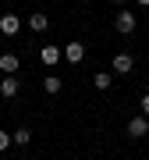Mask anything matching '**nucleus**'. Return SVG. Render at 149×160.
<instances>
[{"instance_id": "obj_1", "label": "nucleus", "mask_w": 149, "mask_h": 160, "mask_svg": "<svg viewBox=\"0 0 149 160\" xmlns=\"http://www.w3.org/2000/svg\"><path fill=\"white\" fill-rule=\"evenodd\" d=\"M114 29H117L121 36H132V32L138 29V22H135V14H132V11H124V7H121L117 18H114Z\"/></svg>"}, {"instance_id": "obj_2", "label": "nucleus", "mask_w": 149, "mask_h": 160, "mask_svg": "<svg viewBox=\"0 0 149 160\" xmlns=\"http://www.w3.org/2000/svg\"><path fill=\"white\" fill-rule=\"evenodd\" d=\"M64 61H68V64H82V61H85V46H82L78 39H71L68 46H64Z\"/></svg>"}, {"instance_id": "obj_3", "label": "nucleus", "mask_w": 149, "mask_h": 160, "mask_svg": "<svg viewBox=\"0 0 149 160\" xmlns=\"http://www.w3.org/2000/svg\"><path fill=\"white\" fill-rule=\"evenodd\" d=\"M18 86H22L18 75H4V78H0V96H4V100H14L18 96Z\"/></svg>"}, {"instance_id": "obj_4", "label": "nucleus", "mask_w": 149, "mask_h": 160, "mask_svg": "<svg viewBox=\"0 0 149 160\" xmlns=\"http://www.w3.org/2000/svg\"><path fill=\"white\" fill-rule=\"evenodd\" d=\"M60 57H64V50H60V46H53V43H46L43 50H39V61L46 64V68H53V64H57Z\"/></svg>"}, {"instance_id": "obj_5", "label": "nucleus", "mask_w": 149, "mask_h": 160, "mask_svg": "<svg viewBox=\"0 0 149 160\" xmlns=\"http://www.w3.org/2000/svg\"><path fill=\"white\" fill-rule=\"evenodd\" d=\"M132 68H135L132 53H114V75H132Z\"/></svg>"}, {"instance_id": "obj_6", "label": "nucleus", "mask_w": 149, "mask_h": 160, "mask_svg": "<svg viewBox=\"0 0 149 160\" xmlns=\"http://www.w3.org/2000/svg\"><path fill=\"white\" fill-rule=\"evenodd\" d=\"M18 29H22L18 14H0V36H18Z\"/></svg>"}, {"instance_id": "obj_7", "label": "nucleus", "mask_w": 149, "mask_h": 160, "mask_svg": "<svg viewBox=\"0 0 149 160\" xmlns=\"http://www.w3.org/2000/svg\"><path fill=\"white\" fill-rule=\"evenodd\" d=\"M146 132H149V121H146V114H138V118H132V121H128V135L142 139Z\"/></svg>"}, {"instance_id": "obj_8", "label": "nucleus", "mask_w": 149, "mask_h": 160, "mask_svg": "<svg viewBox=\"0 0 149 160\" xmlns=\"http://www.w3.org/2000/svg\"><path fill=\"white\" fill-rule=\"evenodd\" d=\"M0 75H18V53H0Z\"/></svg>"}, {"instance_id": "obj_9", "label": "nucleus", "mask_w": 149, "mask_h": 160, "mask_svg": "<svg viewBox=\"0 0 149 160\" xmlns=\"http://www.w3.org/2000/svg\"><path fill=\"white\" fill-rule=\"evenodd\" d=\"M92 86H96L99 92H107L110 86H114V75H110V71H96V75H92Z\"/></svg>"}, {"instance_id": "obj_10", "label": "nucleus", "mask_w": 149, "mask_h": 160, "mask_svg": "<svg viewBox=\"0 0 149 160\" xmlns=\"http://www.w3.org/2000/svg\"><path fill=\"white\" fill-rule=\"evenodd\" d=\"M29 29H32V32H46V29H50V18H46L43 11H36V14L29 18Z\"/></svg>"}, {"instance_id": "obj_11", "label": "nucleus", "mask_w": 149, "mask_h": 160, "mask_svg": "<svg viewBox=\"0 0 149 160\" xmlns=\"http://www.w3.org/2000/svg\"><path fill=\"white\" fill-rule=\"evenodd\" d=\"M43 89L50 92V96H57V92L64 89V78H60V75H46V82H43Z\"/></svg>"}, {"instance_id": "obj_12", "label": "nucleus", "mask_w": 149, "mask_h": 160, "mask_svg": "<svg viewBox=\"0 0 149 160\" xmlns=\"http://www.w3.org/2000/svg\"><path fill=\"white\" fill-rule=\"evenodd\" d=\"M11 142H14V146H29V142H32V132H29V128H18L14 135H11Z\"/></svg>"}, {"instance_id": "obj_13", "label": "nucleus", "mask_w": 149, "mask_h": 160, "mask_svg": "<svg viewBox=\"0 0 149 160\" xmlns=\"http://www.w3.org/2000/svg\"><path fill=\"white\" fill-rule=\"evenodd\" d=\"M14 142H11V135H7V132H0V153H4V149H11Z\"/></svg>"}, {"instance_id": "obj_14", "label": "nucleus", "mask_w": 149, "mask_h": 160, "mask_svg": "<svg viewBox=\"0 0 149 160\" xmlns=\"http://www.w3.org/2000/svg\"><path fill=\"white\" fill-rule=\"evenodd\" d=\"M138 107H142V114L149 118V92H146V96H142V103H138Z\"/></svg>"}, {"instance_id": "obj_15", "label": "nucleus", "mask_w": 149, "mask_h": 160, "mask_svg": "<svg viewBox=\"0 0 149 160\" xmlns=\"http://www.w3.org/2000/svg\"><path fill=\"white\" fill-rule=\"evenodd\" d=\"M110 4H117V7H124V4H128V0H110Z\"/></svg>"}, {"instance_id": "obj_16", "label": "nucleus", "mask_w": 149, "mask_h": 160, "mask_svg": "<svg viewBox=\"0 0 149 160\" xmlns=\"http://www.w3.org/2000/svg\"><path fill=\"white\" fill-rule=\"evenodd\" d=\"M135 4H142V7H149V0H135Z\"/></svg>"}, {"instance_id": "obj_17", "label": "nucleus", "mask_w": 149, "mask_h": 160, "mask_svg": "<svg viewBox=\"0 0 149 160\" xmlns=\"http://www.w3.org/2000/svg\"><path fill=\"white\" fill-rule=\"evenodd\" d=\"M25 160H29V157H25Z\"/></svg>"}]
</instances>
